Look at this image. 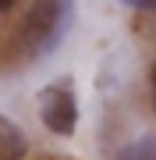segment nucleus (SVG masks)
<instances>
[{
    "instance_id": "obj_8",
    "label": "nucleus",
    "mask_w": 156,
    "mask_h": 160,
    "mask_svg": "<svg viewBox=\"0 0 156 160\" xmlns=\"http://www.w3.org/2000/svg\"><path fill=\"white\" fill-rule=\"evenodd\" d=\"M153 11H156V4H153Z\"/></svg>"
},
{
    "instance_id": "obj_7",
    "label": "nucleus",
    "mask_w": 156,
    "mask_h": 160,
    "mask_svg": "<svg viewBox=\"0 0 156 160\" xmlns=\"http://www.w3.org/2000/svg\"><path fill=\"white\" fill-rule=\"evenodd\" d=\"M153 100H156V68H153Z\"/></svg>"
},
{
    "instance_id": "obj_3",
    "label": "nucleus",
    "mask_w": 156,
    "mask_h": 160,
    "mask_svg": "<svg viewBox=\"0 0 156 160\" xmlns=\"http://www.w3.org/2000/svg\"><path fill=\"white\" fill-rule=\"evenodd\" d=\"M25 153H29V142H25L21 128L0 114V160H25Z\"/></svg>"
},
{
    "instance_id": "obj_4",
    "label": "nucleus",
    "mask_w": 156,
    "mask_h": 160,
    "mask_svg": "<svg viewBox=\"0 0 156 160\" xmlns=\"http://www.w3.org/2000/svg\"><path fill=\"white\" fill-rule=\"evenodd\" d=\"M121 160H156V139H139V142L124 146Z\"/></svg>"
},
{
    "instance_id": "obj_1",
    "label": "nucleus",
    "mask_w": 156,
    "mask_h": 160,
    "mask_svg": "<svg viewBox=\"0 0 156 160\" xmlns=\"http://www.w3.org/2000/svg\"><path fill=\"white\" fill-rule=\"evenodd\" d=\"M71 11H75L71 0H35L29 22H25V36H29L32 53H50L57 46V39L71 25Z\"/></svg>"
},
{
    "instance_id": "obj_5",
    "label": "nucleus",
    "mask_w": 156,
    "mask_h": 160,
    "mask_svg": "<svg viewBox=\"0 0 156 160\" xmlns=\"http://www.w3.org/2000/svg\"><path fill=\"white\" fill-rule=\"evenodd\" d=\"M121 4H128V7H153L156 0H121Z\"/></svg>"
},
{
    "instance_id": "obj_6",
    "label": "nucleus",
    "mask_w": 156,
    "mask_h": 160,
    "mask_svg": "<svg viewBox=\"0 0 156 160\" xmlns=\"http://www.w3.org/2000/svg\"><path fill=\"white\" fill-rule=\"evenodd\" d=\"M14 4V0H0V11H7V7H11Z\"/></svg>"
},
{
    "instance_id": "obj_2",
    "label": "nucleus",
    "mask_w": 156,
    "mask_h": 160,
    "mask_svg": "<svg viewBox=\"0 0 156 160\" xmlns=\"http://www.w3.org/2000/svg\"><path fill=\"white\" fill-rule=\"evenodd\" d=\"M39 118L53 135H75L78 125V103L75 92H71L68 82H57V86H46L39 92Z\"/></svg>"
}]
</instances>
